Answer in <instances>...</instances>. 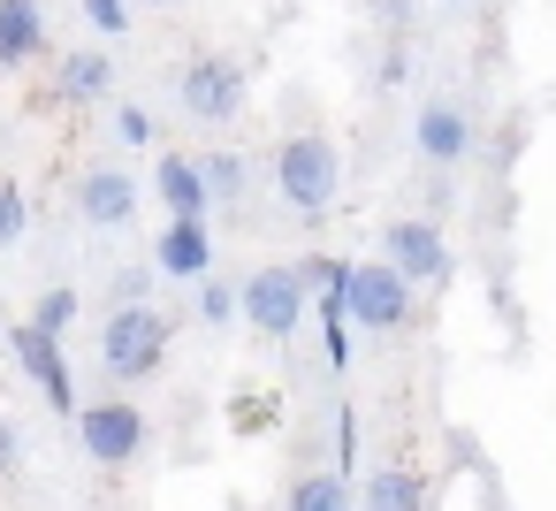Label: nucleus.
<instances>
[{
	"mask_svg": "<svg viewBox=\"0 0 556 511\" xmlns=\"http://www.w3.org/2000/svg\"><path fill=\"white\" fill-rule=\"evenodd\" d=\"M275 191H282V207H290V214L320 222V214L343 199V161H336V146H328L320 130L282 138V146H275Z\"/></svg>",
	"mask_w": 556,
	"mask_h": 511,
	"instance_id": "f257e3e1",
	"label": "nucleus"
},
{
	"mask_svg": "<svg viewBox=\"0 0 556 511\" xmlns=\"http://www.w3.org/2000/svg\"><path fill=\"white\" fill-rule=\"evenodd\" d=\"M168 344H176V321L161 306H108V321H100V366L123 382H146L168 359Z\"/></svg>",
	"mask_w": 556,
	"mask_h": 511,
	"instance_id": "f03ea898",
	"label": "nucleus"
},
{
	"mask_svg": "<svg viewBox=\"0 0 556 511\" xmlns=\"http://www.w3.org/2000/svg\"><path fill=\"white\" fill-rule=\"evenodd\" d=\"M305 313H313V290H305L298 260H267V267L244 275V328H252V336L290 344V336L305 328Z\"/></svg>",
	"mask_w": 556,
	"mask_h": 511,
	"instance_id": "7ed1b4c3",
	"label": "nucleus"
},
{
	"mask_svg": "<svg viewBox=\"0 0 556 511\" xmlns=\"http://www.w3.org/2000/svg\"><path fill=\"white\" fill-rule=\"evenodd\" d=\"M343 306H351V321H358V328H374V336H396V328L412 321V283H404L389 260H358V267H351V290H343Z\"/></svg>",
	"mask_w": 556,
	"mask_h": 511,
	"instance_id": "20e7f679",
	"label": "nucleus"
},
{
	"mask_svg": "<svg viewBox=\"0 0 556 511\" xmlns=\"http://www.w3.org/2000/svg\"><path fill=\"white\" fill-rule=\"evenodd\" d=\"M184 108L199 115V123H237L244 115V100H252V85H244V62H229V54H199V62H184Z\"/></svg>",
	"mask_w": 556,
	"mask_h": 511,
	"instance_id": "39448f33",
	"label": "nucleus"
},
{
	"mask_svg": "<svg viewBox=\"0 0 556 511\" xmlns=\"http://www.w3.org/2000/svg\"><path fill=\"white\" fill-rule=\"evenodd\" d=\"M381 260L419 290V283H450V245H442V229L434 222H419V214H396L389 229H381Z\"/></svg>",
	"mask_w": 556,
	"mask_h": 511,
	"instance_id": "423d86ee",
	"label": "nucleus"
},
{
	"mask_svg": "<svg viewBox=\"0 0 556 511\" xmlns=\"http://www.w3.org/2000/svg\"><path fill=\"white\" fill-rule=\"evenodd\" d=\"M77 435H85V450H92L100 465H130L153 427H146L138 404H85V412H77Z\"/></svg>",
	"mask_w": 556,
	"mask_h": 511,
	"instance_id": "0eeeda50",
	"label": "nucleus"
},
{
	"mask_svg": "<svg viewBox=\"0 0 556 511\" xmlns=\"http://www.w3.org/2000/svg\"><path fill=\"white\" fill-rule=\"evenodd\" d=\"M9 351H16V366L47 389V404H62V412H77V382H70V359H62V344L47 336V328H31V321H16L9 328Z\"/></svg>",
	"mask_w": 556,
	"mask_h": 511,
	"instance_id": "6e6552de",
	"label": "nucleus"
},
{
	"mask_svg": "<svg viewBox=\"0 0 556 511\" xmlns=\"http://www.w3.org/2000/svg\"><path fill=\"white\" fill-rule=\"evenodd\" d=\"M412 146H419V161L457 169V161H472V115H465V108H450V100H427V108H419V123H412Z\"/></svg>",
	"mask_w": 556,
	"mask_h": 511,
	"instance_id": "1a4fd4ad",
	"label": "nucleus"
},
{
	"mask_svg": "<svg viewBox=\"0 0 556 511\" xmlns=\"http://www.w3.org/2000/svg\"><path fill=\"white\" fill-rule=\"evenodd\" d=\"M77 214H85L92 229H123V222L138 214V176H130V169H108V161L85 169V176H77Z\"/></svg>",
	"mask_w": 556,
	"mask_h": 511,
	"instance_id": "9d476101",
	"label": "nucleus"
},
{
	"mask_svg": "<svg viewBox=\"0 0 556 511\" xmlns=\"http://www.w3.org/2000/svg\"><path fill=\"white\" fill-rule=\"evenodd\" d=\"M153 267H161L168 283H206V275H214V237H206V222H168L161 245H153Z\"/></svg>",
	"mask_w": 556,
	"mask_h": 511,
	"instance_id": "9b49d317",
	"label": "nucleus"
},
{
	"mask_svg": "<svg viewBox=\"0 0 556 511\" xmlns=\"http://www.w3.org/2000/svg\"><path fill=\"white\" fill-rule=\"evenodd\" d=\"M153 199L168 207V222H199L214 199H206V176H199V161L191 153H161V169H153Z\"/></svg>",
	"mask_w": 556,
	"mask_h": 511,
	"instance_id": "f8f14e48",
	"label": "nucleus"
},
{
	"mask_svg": "<svg viewBox=\"0 0 556 511\" xmlns=\"http://www.w3.org/2000/svg\"><path fill=\"white\" fill-rule=\"evenodd\" d=\"M47 47V16L39 0H0V70H24Z\"/></svg>",
	"mask_w": 556,
	"mask_h": 511,
	"instance_id": "ddd939ff",
	"label": "nucleus"
},
{
	"mask_svg": "<svg viewBox=\"0 0 556 511\" xmlns=\"http://www.w3.org/2000/svg\"><path fill=\"white\" fill-rule=\"evenodd\" d=\"M366 511H427V473L419 465H374L358 488Z\"/></svg>",
	"mask_w": 556,
	"mask_h": 511,
	"instance_id": "4468645a",
	"label": "nucleus"
},
{
	"mask_svg": "<svg viewBox=\"0 0 556 511\" xmlns=\"http://www.w3.org/2000/svg\"><path fill=\"white\" fill-rule=\"evenodd\" d=\"M70 108H92V100H108L115 92V62L100 54V47H85V54H70L62 62V85H54Z\"/></svg>",
	"mask_w": 556,
	"mask_h": 511,
	"instance_id": "2eb2a0df",
	"label": "nucleus"
},
{
	"mask_svg": "<svg viewBox=\"0 0 556 511\" xmlns=\"http://www.w3.org/2000/svg\"><path fill=\"white\" fill-rule=\"evenodd\" d=\"M282 511H351V481L343 473H298Z\"/></svg>",
	"mask_w": 556,
	"mask_h": 511,
	"instance_id": "dca6fc26",
	"label": "nucleus"
},
{
	"mask_svg": "<svg viewBox=\"0 0 556 511\" xmlns=\"http://www.w3.org/2000/svg\"><path fill=\"white\" fill-rule=\"evenodd\" d=\"M199 176H206V199H214V207H237L244 184H252L244 153H199Z\"/></svg>",
	"mask_w": 556,
	"mask_h": 511,
	"instance_id": "f3484780",
	"label": "nucleus"
},
{
	"mask_svg": "<svg viewBox=\"0 0 556 511\" xmlns=\"http://www.w3.org/2000/svg\"><path fill=\"white\" fill-rule=\"evenodd\" d=\"M199 321H206V328H229V321H244V283H222V275H206V283H199Z\"/></svg>",
	"mask_w": 556,
	"mask_h": 511,
	"instance_id": "a211bd4d",
	"label": "nucleus"
},
{
	"mask_svg": "<svg viewBox=\"0 0 556 511\" xmlns=\"http://www.w3.org/2000/svg\"><path fill=\"white\" fill-rule=\"evenodd\" d=\"M70 321H77V290H70V283H54V290L31 306V328H47V336L62 344V336H70Z\"/></svg>",
	"mask_w": 556,
	"mask_h": 511,
	"instance_id": "6ab92c4d",
	"label": "nucleus"
},
{
	"mask_svg": "<svg viewBox=\"0 0 556 511\" xmlns=\"http://www.w3.org/2000/svg\"><path fill=\"white\" fill-rule=\"evenodd\" d=\"M24 229H31L24 184H16V176H0V245H24Z\"/></svg>",
	"mask_w": 556,
	"mask_h": 511,
	"instance_id": "aec40b11",
	"label": "nucleus"
},
{
	"mask_svg": "<svg viewBox=\"0 0 556 511\" xmlns=\"http://www.w3.org/2000/svg\"><path fill=\"white\" fill-rule=\"evenodd\" d=\"M153 275H161L153 260H146V267H123V275L108 283V298H115V306H153V298H146V290H153Z\"/></svg>",
	"mask_w": 556,
	"mask_h": 511,
	"instance_id": "412c9836",
	"label": "nucleus"
},
{
	"mask_svg": "<svg viewBox=\"0 0 556 511\" xmlns=\"http://www.w3.org/2000/svg\"><path fill=\"white\" fill-rule=\"evenodd\" d=\"M85 24H92L100 39H123V32H130V0H85Z\"/></svg>",
	"mask_w": 556,
	"mask_h": 511,
	"instance_id": "4be33fe9",
	"label": "nucleus"
},
{
	"mask_svg": "<svg viewBox=\"0 0 556 511\" xmlns=\"http://www.w3.org/2000/svg\"><path fill=\"white\" fill-rule=\"evenodd\" d=\"M115 138L123 146H153V115L146 108H115Z\"/></svg>",
	"mask_w": 556,
	"mask_h": 511,
	"instance_id": "5701e85b",
	"label": "nucleus"
},
{
	"mask_svg": "<svg viewBox=\"0 0 556 511\" xmlns=\"http://www.w3.org/2000/svg\"><path fill=\"white\" fill-rule=\"evenodd\" d=\"M351 458H358V412L343 404L336 412V473H351Z\"/></svg>",
	"mask_w": 556,
	"mask_h": 511,
	"instance_id": "b1692460",
	"label": "nucleus"
},
{
	"mask_svg": "<svg viewBox=\"0 0 556 511\" xmlns=\"http://www.w3.org/2000/svg\"><path fill=\"white\" fill-rule=\"evenodd\" d=\"M320 344H328L336 366H351V321H320Z\"/></svg>",
	"mask_w": 556,
	"mask_h": 511,
	"instance_id": "393cba45",
	"label": "nucleus"
},
{
	"mask_svg": "<svg viewBox=\"0 0 556 511\" xmlns=\"http://www.w3.org/2000/svg\"><path fill=\"white\" fill-rule=\"evenodd\" d=\"M16 465H24V435H16L9 420H0V481H9Z\"/></svg>",
	"mask_w": 556,
	"mask_h": 511,
	"instance_id": "a878e982",
	"label": "nucleus"
},
{
	"mask_svg": "<svg viewBox=\"0 0 556 511\" xmlns=\"http://www.w3.org/2000/svg\"><path fill=\"white\" fill-rule=\"evenodd\" d=\"M480 503H488V511H510V496H503V481H495V473H480Z\"/></svg>",
	"mask_w": 556,
	"mask_h": 511,
	"instance_id": "bb28decb",
	"label": "nucleus"
},
{
	"mask_svg": "<svg viewBox=\"0 0 556 511\" xmlns=\"http://www.w3.org/2000/svg\"><path fill=\"white\" fill-rule=\"evenodd\" d=\"M153 9H168V0H153Z\"/></svg>",
	"mask_w": 556,
	"mask_h": 511,
	"instance_id": "cd10ccee",
	"label": "nucleus"
}]
</instances>
